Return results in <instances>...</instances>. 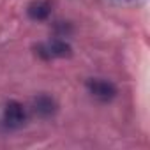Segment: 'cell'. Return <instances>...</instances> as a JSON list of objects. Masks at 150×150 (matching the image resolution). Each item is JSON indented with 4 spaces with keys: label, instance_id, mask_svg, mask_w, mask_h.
<instances>
[{
    "label": "cell",
    "instance_id": "5b68a950",
    "mask_svg": "<svg viewBox=\"0 0 150 150\" xmlns=\"http://www.w3.org/2000/svg\"><path fill=\"white\" fill-rule=\"evenodd\" d=\"M51 13V6L50 2H46V0H37V2L30 4L28 6V16L35 21H42L50 16Z\"/></svg>",
    "mask_w": 150,
    "mask_h": 150
},
{
    "label": "cell",
    "instance_id": "7a4b0ae2",
    "mask_svg": "<svg viewBox=\"0 0 150 150\" xmlns=\"http://www.w3.org/2000/svg\"><path fill=\"white\" fill-rule=\"evenodd\" d=\"M87 88H88V92H90L96 99H99V101H103V103H108V101H111V99L117 96L115 85H113L111 81L99 80V78L88 80V81H87Z\"/></svg>",
    "mask_w": 150,
    "mask_h": 150
},
{
    "label": "cell",
    "instance_id": "277c9868",
    "mask_svg": "<svg viewBox=\"0 0 150 150\" xmlns=\"http://www.w3.org/2000/svg\"><path fill=\"white\" fill-rule=\"evenodd\" d=\"M32 110H34V113H35L37 117L46 118V117H51V115L57 111V103H55L53 97L42 94V96H37V97L34 99Z\"/></svg>",
    "mask_w": 150,
    "mask_h": 150
},
{
    "label": "cell",
    "instance_id": "8992f818",
    "mask_svg": "<svg viewBox=\"0 0 150 150\" xmlns=\"http://www.w3.org/2000/svg\"><path fill=\"white\" fill-rule=\"evenodd\" d=\"M113 2H118V4H134L136 0H113Z\"/></svg>",
    "mask_w": 150,
    "mask_h": 150
},
{
    "label": "cell",
    "instance_id": "3957f363",
    "mask_svg": "<svg viewBox=\"0 0 150 150\" xmlns=\"http://www.w3.org/2000/svg\"><path fill=\"white\" fill-rule=\"evenodd\" d=\"M25 118H27V113H25V108L23 104L16 103V101H9L4 108V124L9 127V129H18L25 124Z\"/></svg>",
    "mask_w": 150,
    "mask_h": 150
},
{
    "label": "cell",
    "instance_id": "6da1fadb",
    "mask_svg": "<svg viewBox=\"0 0 150 150\" xmlns=\"http://www.w3.org/2000/svg\"><path fill=\"white\" fill-rule=\"evenodd\" d=\"M35 53L42 60H53V58H64L71 55V46L64 39H51L46 42H41L35 48Z\"/></svg>",
    "mask_w": 150,
    "mask_h": 150
}]
</instances>
